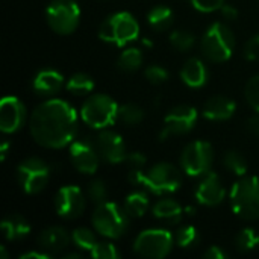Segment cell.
Instances as JSON below:
<instances>
[{
    "instance_id": "1",
    "label": "cell",
    "mask_w": 259,
    "mask_h": 259,
    "mask_svg": "<svg viewBox=\"0 0 259 259\" xmlns=\"http://www.w3.org/2000/svg\"><path fill=\"white\" fill-rule=\"evenodd\" d=\"M29 129L32 138L42 147L62 149L71 144L77 134V112L61 99L39 103L30 114Z\"/></svg>"
},
{
    "instance_id": "2",
    "label": "cell",
    "mask_w": 259,
    "mask_h": 259,
    "mask_svg": "<svg viewBox=\"0 0 259 259\" xmlns=\"http://www.w3.org/2000/svg\"><path fill=\"white\" fill-rule=\"evenodd\" d=\"M140 36V24L137 18L126 12H115L105 18L99 27V38L103 42L124 47Z\"/></svg>"
},
{
    "instance_id": "3",
    "label": "cell",
    "mask_w": 259,
    "mask_h": 259,
    "mask_svg": "<svg viewBox=\"0 0 259 259\" xmlns=\"http://www.w3.org/2000/svg\"><path fill=\"white\" fill-rule=\"evenodd\" d=\"M80 118L93 129H109L118 120V105L108 94H93L83 102L80 108Z\"/></svg>"
},
{
    "instance_id": "4",
    "label": "cell",
    "mask_w": 259,
    "mask_h": 259,
    "mask_svg": "<svg viewBox=\"0 0 259 259\" xmlns=\"http://www.w3.org/2000/svg\"><path fill=\"white\" fill-rule=\"evenodd\" d=\"M129 215L118 203L105 202L96 206L91 222L96 232L108 240H117L129 229Z\"/></svg>"
},
{
    "instance_id": "5",
    "label": "cell",
    "mask_w": 259,
    "mask_h": 259,
    "mask_svg": "<svg viewBox=\"0 0 259 259\" xmlns=\"http://www.w3.org/2000/svg\"><path fill=\"white\" fill-rule=\"evenodd\" d=\"M232 211L243 220L252 222L259 219V178L243 176L231 190Z\"/></svg>"
},
{
    "instance_id": "6",
    "label": "cell",
    "mask_w": 259,
    "mask_h": 259,
    "mask_svg": "<svg viewBox=\"0 0 259 259\" xmlns=\"http://www.w3.org/2000/svg\"><path fill=\"white\" fill-rule=\"evenodd\" d=\"M234 49L235 35L226 24L220 21L211 24L200 41V50L203 56L215 64L226 62L232 56Z\"/></svg>"
},
{
    "instance_id": "7",
    "label": "cell",
    "mask_w": 259,
    "mask_h": 259,
    "mask_svg": "<svg viewBox=\"0 0 259 259\" xmlns=\"http://www.w3.org/2000/svg\"><path fill=\"white\" fill-rule=\"evenodd\" d=\"M182 185V173L168 162H158L144 171L143 188L155 196L176 193Z\"/></svg>"
},
{
    "instance_id": "8",
    "label": "cell",
    "mask_w": 259,
    "mask_h": 259,
    "mask_svg": "<svg viewBox=\"0 0 259 259\" xmlns=\"http://www.w3.org/2000/svg\"><path fill=\"white\" fill-rule=\"evenodd\" d=\"M46 20L55 33L70 35L80 23V8L74 0H52L46 9Z\"/></svg>"
},
{
    "instance_id": "9",
    "label": "cell",
    "mask_w": 259,
    "mask_h": 259,
    "mask_svg": "<svg viewBox=\"0 0 259 259\" xmlns=\"http://www.w3.org/2000/svg\"><path fill=\"white\" fill-rule=\"evenodd\" d=\"M175 244L173 235L165 229H146L134 241V252L144 258H165Z\"/></svg>"
},
{
    "instance_id": "10",
    "label": "cell",
    "mask_w": 259,
    "mask_h": 259,
    "mask_svg": "<svg viewBox=\"0 0 259 259\" xmlns=\"http://www.w3.org/2000/svg\"><path fill=\"white\" fill-rule=\"evenodd\" d=\"M214 162V149L208 141H193L190 143L182 155H181V165L185 175L191 178H199L206 175Z\"/></svg>"
},
{
    "instance_id": "11",
    "label": "cell",
    "mask_w": 259,
    "mask_h": 259,
    "mask_svg": "<svg viewBox=\"0 0 259 259\" xmlns=\"http://www.w3.org/2000/svg\"><path fill=\"white\" fill-rule=\"evenodd\" d=\"M50 179L49 165L39 158H27L17 167V181L26 194L41 193Z\"/></svg>"
},
{
    "instance_id": "12",
    "label": "cell",
    "mask_w": 259,
    "mask_h": 259,
    "mask_svg": "<svg viewBox=\"0 0 259 259\" xmlns=\"http://www.w3.org/2000/svg\"><path fill=\"white\" fill-rule=\"evenodd\" d=\"M197 109L191 105H176L171 108L162 123V129L159 132V140L165 141L171 137L185 135L196 127L197 123Z\"/></svg>"
},
{
    "instance_id": "13",
    "label": "cell",
    "mask_w": 259,
    "mask_h": 259,
    "mask_svg": "<svg viewBox=\"0 0 259 259\" xmlns=\"http://www.w3.org/2000/svg\"><path fill=\"white\" fill-rule=\"evenodd\" d=\"M100 159L96 141L91 137L74 138L70 144V161L79 173L94 175L99 168Z\"/></svg>"
},
{
    "instance_id": "14",
    "label": "cell",
    "mask_w": 259,
    "mask_h": 259,
    "mask_svg": "<svg viewBox=\"0 0 259 259\" xmlns=\"http://www.w3.org/2000/svg\"><path fill=\"white\" fill-rule=\"evenodd\" d=\"M85 196L82 190L76 185H65L58 190L55 196V209L56 214L65 220H74L83 214L85 209Z\"/></svg>"
},
{
    "instance_id": "15",
    "label": "cell",
    "mask_w": 259,
    "mask_h": 259,
    "mask_svg": "<svg viewBox=\"0 0 259 259\" xmlns=\"http://www.w3.org/2000/svg\"><path fill=\"white\" fill-rule=\"evenodd\" d=\"M97 152L102 158V161L108 164H120L124 162L126 159V144L121 135L111 129H103L99 131V134L94 138Z\"/></svg>"
},
{
    "instance_id": "16",
    "label": "cell",
    "mask_w": 259,
    "mask_h": 259,
    "mask_svg": "<svg viewBox=\"0 0 259 259\" xmlns=\"http://www.w3.org/2000/svg\"><path fill=\"white\" fill-rule=\"evenodd\" d=\"M27 120L26 106L20 99L6 96L0 102V129L3 134H14L20 131Z\"/></svg>"
},
{
    "instance_id": "17",
    "label": "cell",
    "mask_w": 259,
    "mask_h": 259,
    "mask_svg": "<svg viewBox=\"0 0 259 259\" xmlns=\"http://www.w3.org/2000/svg\"><path fill=\"white\" fill-rule=\"evenodd\" d=\"M226 197V188L222 184V179L219 175L208 171L203 175L202 181L199 182L196 188V200L202 206H217L220 205Z\"/></svg>"
},
{
    "instance_id": "18",
    "label": "cell",
    "mask_w": 259,
    "mask_h": 259,
    "mask_svg": "<svg viewBox=\"0 0 259 259\" xmlns=\"http://www.w3.org/2000/svg\"><path fill=\"white\" fill-rule=\"evenodd\" d=\"M71 235L61 226L46 228L36 238V243L41 250L47 253H61L70 244Z\"/></svg>"
},
{
    "instance_id": "19",
    "label": "cell",
    "mask_w": 259,
    "mask_h": 259,
    "mask_svg": "<svg viewBox=\"0 0 259 259\" xmlns=\"http://www.w3.org/2000/svg\"><path fill=\"white\" fill-rule=\"evenodd\" d=\"M237 111L235 100L226 96H212L203 105V117L211 121H226L234 117Z\"/></svg>"
},
{
    "instance_id": "20",
    "label": "cell",
    "mask_w": 259,
    "mask_h": 259,
    "mask_svg": "<svg viewBox=\"0 0 259 259\" xmlns=\"http://www.w3.org/2000/svg\"><path fill=\"white\" fill-rule=\"evenodd\" d=\"M64 85V77L59 71L53 68H42L39 70L33 80H32V88L38 96L50 97L56 94Z\"/></svg>"
},
{
    "instance_id": "21",
    "label": "cell",
    "mask_w": 259,
    "mask_h": 259,
    "mask_svg": "<svg viewBox=\"0 0 259 259\" xmlns=\"http://www.w3.org/2000/svg\"><path fill=\"white\" fill-rule=\"evenodd\" d=\"M208 77H209L208 67L199 58H190L181 70V79L184 80V83L194 90L206 85Z\"/></svg>"
},
{
    "instance_id": "22",
    "label": "cell",
    "mask_w": 259,
    "mask_h": 259,
    "mask_svg": "<svg viewBox=\"0 0 259 259\" xmlns=\"http://www.w3.org/2000/svg\"><path fill=\"white\" fill-rule=\"evenodd\" d=\"M152 214L158 220L167 222L168 225H178V223H181V220L184 217V209L173 199H161L153 205Z\"/></svg>"
},
{
    "instance_id": "23",
    "label": "cell",
    "mask_w": 259,
    "mask_h": 259,
    "mask_svg": "<svg viewBox=\"0 0 259 259\" xmlns=\"http://www.w3.org/2000/svg\"><path fill=\"white\" fill-rule=\"evenodd\" d=\"M2 232L8 241H18L30 234V225L24 217L12 214L2 222Z\"/></svg>"
},
{
    "instance_id": "24",
    "label": "cell",
    "mask_w": 259,
    "mask_h": 259,
    "mask_svg": "<svg viewBox=\"0 0 259 259\" xmlns=\"http://www.w3.org/2000/svg\"><path fill=\"white\" fill-rule=\"evenodd\" d=\"M173 11L168 6L164 5H158L155 8H152L147 14V23L152 29L158 30V32H164L167 29L171 27L173 24Z\"/></svg>"
},
{
    "instance_id": "25",
    "label": "cell",
    "mask_w": 259,
    "mask_h": 259,
    "mask_svg": "<svg viewBox=\"0 0 259 259\" xmlns=\"http://www.w3.org/2000/svg\"><path fill=\"white\" fill-rule=\"evenodd\" d=\"M123 208L131 219H140L149 211V196L146 191H134L124 199Z\"/></svg>"
},
{
    "instance_id": "26",
    "label": "cell",
    "mask_w": 259,
    "mask_h": 259,
    "mask_svg": "<svg viewBox=\"0 0 259 259\" xmlns=\"http://www.w3.org/2000/svg\"><path fill=\"white\" fill-rule=\"evenodd\" d=\"M143 52L138 47H129L118 56L117 67L124 73H132L143 65Z\"/></svg>"
},
{
    "instance_id": "27",
    "label": "cell",
    "mask_w": 259,
    "mask_h": 259,
    "mask_svg": "<svg viewBox=\"0 0 259 259\" xmlns=\"http://www.w3.org/2000/svg\"><path fill=\"white\" fill-rule=\"evenodd\" d=\"M67 90L74 96H88L94 90V80L87 73H74L67 80Z\"/></svg>"
},
{
    "instance_id": "28",
    "label": "cell",
    "mask_w": 259,
    "mask_h": 259,
    "mask_svg": "<svg viewBox=\"0 0 259 259\" xmlns=\"http://www.w3.org/2000/svg\"><path fill=\"white\" fill-rule=\"evenodd\" d=\"M71 241L74 243V246L82 250V252H88L91 253V250L97 246L99 240L96 237V234L88 229V228H76L71 232Z\"/></svg>"
},
{
    "instance_id": "29",
    "label": "cell",
    "mask_w": 259,
    "mask_h": 259,
    "mask_svg": "<svg viewBox=\"0 0 259 259\" xmlns=\"http://www.w3.org/2000/svg\"><path fill=\"white\" fill-rule=\"evenodd\" d=\"M223 165L226 167L228 171L234 173L238 178L246 176L247 175V168H249L246 158L240 152H237V150H228L225 153V156H223Z\"/></svg>"
},
{
    "instance_id": "30",
    "label": "cell",
    "mask_w": 259,
    "mask_h": 259,
    "mask_svg": "<svg viewBox=\"0 0 259 259\" xmlns=\"http://www.w3.org/2000/svg\"><path fill=\"white\" fill-rule=\"evenodd\" d=\"M175 243L178 244V247L185 250L194 249L200 243V234L194 226H182L175 235Z\"/></svg>"
},
{
    "instance_id": "31",
    "label": "cell",
    "mask_w": 259,
    "mask_h": 259,
    "mask_svg": "<svg viewBox=\"0 0 259 259\" xmlns=\"http://www.w3.org/2000/svg\"><path fill=\"white\" fill-rule=\"evenodd\" d=\"M144 120V111L135 103H124L118 106V121L127 126H137Z\"/></svg>"
},
{
    "instance_id": "32",
    "label": "cell",
    "mask_w": 259,
    "mask_h": 259,
    "mask_svg": "<svg viewBox=\"0 0 259 259\" xmlns=\"http://www.w3.org/2000/svg\"><path fill=\"white\" fill-rule=\"evenodd\" d=\"M259 246V235L258 232L252 228H244L243 231L238 232V235L235 237V247L246 253V252H252Z\"/></svg>"
},
{
    "instance_id": "33",
    "label": "cell",
    "mask_w": 259,
    "mask_h": 259,
    "mask_svg": "<svg viewBox=\"0 0 259 259\" xmlns=\"http://www.w3.org/2000/svg\"><path fill=\"white\" fill-rule=\"evenodd\" d=\"M170 42H171V46L176 50H179V52H188L196 44V36L191 32H188V30L178 29V30H173L170 33Z\"/></svg>"
},
{
    "instance_id": "34",
    "label": "cell",
    "mask_w": 259,
    "mask_h": 259,
    "mask_svg": "<svg viewBox=\"0 0 259 259\" xmlns=\"http://www.w3.org/2000/svg\"><path fill=\"white\" fill-rule=\"evenodd\" d=\"M87 197L90 199V202H93L96 206L100 205V203H105L108 202V188H106V184L105 181L102 179H93L88 187H87Z\"/></svg>"
},
{
    "instance_id": "35",
    "label": "cell",
    "mask_w": 259,
    "mask_h": 259,
    "mask_svg": "<svg viewBox=\"0 0 259 259\" xmlns=\"http://www.w3.org/2000/svg\"><path fill=\"white\" fill-rule=\"evenodd\" d=\"M93 258L97 259H117L120 258V252L118 249L112 244V243H97V246L91 250L90 253Z\"/></svg>"
},
{
    "instance_id": "36",
    "label": "cell",
    "mask_w": 259,
    "mask_h": 259,
    "mask_svg": "<svg viewBox=\"0 0 259 259\" xmlns=\"http://www.w3.org/2000/svg\"><path fill=\"white\" fill-rule=\"evenodd\" d=\"M244 96H246V100L247 103L259 112V74L252 77L247 85H246V90H244Z\"/></svg>"
},
{
    "instance_id": "37",
    "label": "cell",
    "mask_w": 259,
    "mask_h": 259,
    "mask_svg": "<svg viewBox=\"0 0 259 259\" xmlns=\"http://www.w3.org/2000/svg\"><path fill=\"white\" fill-rule=\"evenodd\" d=\"M144 76H146V79L150 83L161 85V83H164L168 79V71L164 67H161V65H149L144 70Z\"/></svg>"
},
{
    "instance_id": "38",
    "label": "cell",
    "mask_w": 259,
    "mask_h": 259,
    "mask_svg": "<svg viewBox=\"0 0 259 259\" xmlns=\"http://www.w3.org/2000/svg\"><path fill=\"white\" fill-rule=\"evenodd\" d=\"M191 5L200 12H214L225 5V0H191Z\"/></svg>"
},
{
    "instance_id": "39",
    "label": "cell",
    "mask_w": 259,
    "mask_h": 259,
    "mask_svg": "<svg viewBox=\"0 0 259 259\" xmlns=\"http://www.w3.org/2000/svg\"><path fill=\"white\" fill-rule=\"evenodd\" d=\"M124 162L131 170H143L146 162H147V158L141 152H131L126 155Z\"/></svg>"
},
{
    "instance_id": "40",
    "label": "cell",
    "mask_w": 259,
    "mask_h": 259,
    "mask_svg": "<svg viewBox=\"0 0 259 259\" xmlns=\"http://www.w3.org/2000/svg\"><path fill=\"white\" fill-rule=\"evenodd\" d=\"M244 56L249 61H259V33L247 41L244 47Z\"/></svg>"
},
{
    "instance_id": "41",
    "label": "cell",
    "mask_w": 259,
    "mask_h": 259,
    "mask_svg": "<svg viewBox=\"0 0 259 259\" xmlns=\"http://www.w3.org/2000/svg\"><path fill=\"white\" fill-rule=\"evenodd\" d=\"M203 258L205 259H226L228 258V253L219 247V246H211L205 253H203Z\"/></svg>"
},
{
    "instance_id": "42",
    "label": "cell",
    "mask_w": 259,
    "mask_h": 259,
    "mask_svg": "<svg viewBox=\"0 0 259 259\" xmlns=\"http://www.w3.org/2000/svg\"><path fill=\"white\" fill-rule=\"evenodd\" d=\"M220 12L226 20H231V21L237 20V17H238V9L234 5H223L220 8Z\"/></svg>"
},
{
    "instance_id": "43",
    "label": "cell",
    "mask_w": 259,
    "mask_h": 259,
    "mask_svg": "<svg viewBox=\"0 0 259 259\" xmlns=\"http://www.w3.org/2000/svg\"><path fill=\"white\" fill-rule=\"evenodd\" d=\"M247 131L255 135V137H259V112L252 115L249 120H247Z\"/></svg>"
},
{
    "instance_id": "44",
    "label": "cell",
    "mask_w": 259,
    "mask_h": 259,
    "mask_svg": "<svg viewBox=\"0 0 259 259\" xmlns=\"http://www.w3.org/2000/svg\"><path fill=\"white\" fill-rule=\"evenodd\" d=\"M50 258V253L47 252H36V250H30V252H26L23 255H20V259H49Z\"/></svg>"
},
{
    "instance_id": "45",
    "label": "cell",
    "mask_w": 259,
    "mask_h": 259,
    "mask_svg": "<svg viewBox=\"0 0 259 259\" xmlns=\"http://www.w3.org/2000/svg\"><path fill=\"white\" fill-rule=\"evenodd\" d=\"M8 149H9V141H8V140H3V141H2V147H0V161H2V162L6 159Z\"/></svg>"
},
{
    "instance_id": "46",
    "label": "cell",
    "mask_w": 259,
    "mask_h": 259,
    "mask_svg": "<svg viewBox=\"0 0 259 259\" xmlns=\"http://www.w3.org/2000/svg\"><path fill=\"white\" fill-rule=\"evenodd\" d=\"M64 258L65 259H80V258H83V252H82V250H80V252H71V253H67Z\"/></svg>"
},
{
    "instance_id": "47",
    "label": "cell",
    "mask_w": 259,
    "mask_h": 259,
    "mask_svg": "<svg viewBox=\"0 0 259 259\" xmlns=\"http://www.w3.org/2000/svg\"><path fill=\"white\" fill-rule=\"evenodd\" d=\"M0 259H8V252H6V247L5 246L0 247Z\"/></svg>"
},
{
    "instance_id": "48",
    "label": "cell",
    "mask_w": 259,
    "mask_h": 259,
    "mask_svg": "<svg viewBox=\"0 0 259 259\" xmlns=\"http://www.w3.org/2000/svg\"><path fill=\"white\" fill-rule=\"evenodd\" d=\"M187 214H190V215L196 214V208H193V206H188V208H187Z\"/></svg>"
},
{
    "instance_id": "49",
    "label": "cell",
    "mask_w": 259,
    "mask_h": 259,
    "mask_svg": "<svg viewBox=\"0 0 259 259\" xmlns=\"http://www.w3.org/2000/svg\"><path fill=\"white\" fill-rule=\"evenodd\" d=\"M143 44H144V46H147V47H152V42H150V39H146V38H144V39H143Z\"/></svg>"
}]
</instances>
